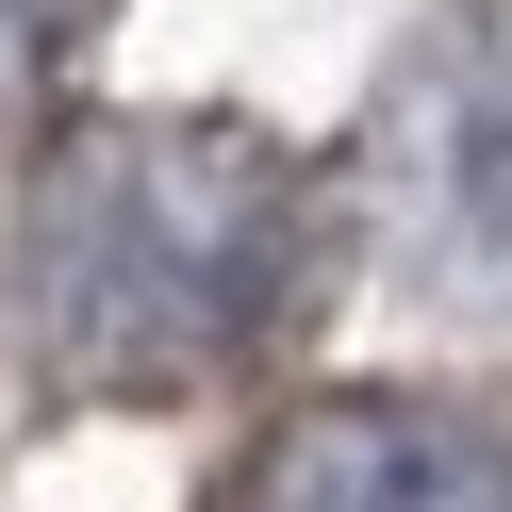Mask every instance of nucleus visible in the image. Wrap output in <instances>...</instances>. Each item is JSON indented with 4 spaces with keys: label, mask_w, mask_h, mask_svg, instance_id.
Returning a JSON list of instances; mask_svg holds the SVG:
<instances>
[{
    "label": "nucleus",
    "mask_w": 512,
    "mask_h": 512,
    "mask_svg": "<svg viewBox=\"0 0 512 512\" xmlns=\"http://www.w3.org/2000/svg\"><path fill=\"white\" fill-rule=\"evenodd\" d=\"M314 298V182L232 116H100L0 232V314L67 397H199Z\"/></svg>",
    "instance_id": "f257e3e1"
},
{
    "label": "nucleus",
    "mask_w": 512,
    "mask_h": 512,
    "mask_svg": "<svg viewBox=\"0 0 512 512\" xmlns=\"http://www.w3.org/2000/svg\"><path fill=\"white\" fill-rule=\"evenodd\" d=\"M364 232L463 331H512V0H463L413 67L380 83L364 133Z\"/></svg>",
    "instance_id": "f03ea898"
},
{
    "label": "nucleus",
    "mask_w": 512,
    "mask_h": 512,
    "mask_svg": "<svg viewBox=\"0 0 512 512\" xmlns=\"http://www.w3.org/2000/svg\"><path fill=\"white\" fill-rule=\"evenodd\" d=\"M215 512H512V430L463 397H314L232 463Z\"/></svg>",
    "instance_id": "7ed1b4c3"
},
{
    "label": "nucleus",
    "mask_w": 512,
    "mask_h": 512,
    "mask_svg": "<svg viewBox=\"0 0 512 512\" xmlns=\"http://www.w3.org/2000/svg\"><path fill=\"white\" fill-rule=\"evenodd\" d=\"M50 34H67V0H0V116L34 100V67H50Z\"/></svg>",
    "instance_id": "20e7f679"
}]
</instances>
